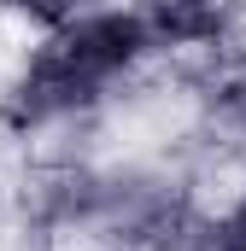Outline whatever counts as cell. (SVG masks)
<instances>
[{"label": "cell", "instance_id": "6da1fadb", "mask_svg": "<svg viewBox=\"0 0 246 251\" xmlns=\"http://www.w3.org/2000/svg\"><path fill=\"white\" fill-rule=\"evenodd\" d=\"M35 251H118V240L100 228V216H59L35 228Z\"/></svg>", "mask_w": 246, "mask_h": 251}, {"label": "cell", "instance_id": "7a4b0ae2", "mask_svg": "<svg viewBox=\"0 0 246 251\" xmlns=\"http://www.w3.org/2000/svg\"><path fill=\"white\" fill-rule=\"evenodd\" d=\"M0 6H12V12H24V18H35V24H64V18H76V12H94V6H112V0H0Z\"/></svg>", "mask_w": 246, "mask_h": 251}]
</instances>
